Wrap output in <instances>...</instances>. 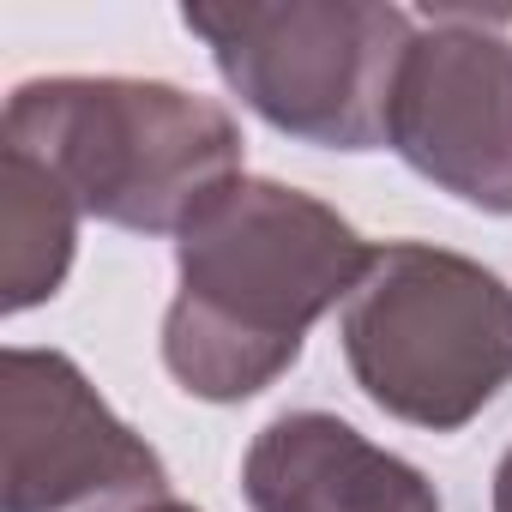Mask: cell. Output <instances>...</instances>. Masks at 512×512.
Instances as JSON below:
<instances>
[{
  "mask_svg": "<svg viewBox=\"0 0 512 512\" xmlns=\"http://www.w3.org/2000/svg\"><path fill=\"white\" fill-rule=\"evenodd\" d=\"M374 247L326 199L235 175L175 229V302L163 314V362L181 392L241 404L266 392L314 320L350 302Z\"/></svg>",
  "mask_w": 512,
  "mask_h": 512,
  "instance_id": "cell-1",
  "label": "cell"
},
{
  "mask_svg": "<svg viewBox=\"0 0 512 512\" xmlns=\"http://www.w3.org/2000/svg\"><path fill=\"white\" fill-rule=\"evenodd\" d=\"M0 151H25L85 217L139 235H175L241 175L235 115L163 79H31L7 103Z\"/></svg>",
  "mask_w": 512,
  "mask_h": 512,
  "instance_id": "cell-2",
  "label": "cell"
},
{
  "mask_svg": "<svg viewBox=\"0 0 512 512\" xmlns=\"http://www.w3.org/2000/svg\"><path fill=\"white\" fill-rule=\"evenodd\" d=\"M338 338L368 404L428 434H458L512 386V290L428 241L374 247Z\"/></svg>",
  "mask_w": 512,
  "mask_h": 512,
  "instance_id": "cell-3",
  "label": "cell"
},
{
  "mask_svg": "<svg viewBox=\"0 0 512 512\" xmlns=\"http://www.w3.org/2000/svg\"><path fill=\"white\" fill-rule=\"evenodd\" d=\"M223 85L278 133L326 151L386 145L398 61L416 13L368 0H223L181 7Z\"/></svg>",
  "mask_w": 512,
  "mask_h": 512,
  "instance_id": "cell-4",
  "label": "cell"
},
{
  "mask_svg": "<svg viewBox=\"0 0 512 512\" xmlns=\"http://www.w3.org/2000/svg\"><path fill=\"white\" fill-rule=\"evenodd\" d=\"M386 145L440 193L512 217V13H416Z\"/></svg>",
  "mask_w": 512,
  "mask_h": 512,
  "instance_id": "cell-5",
  "label": "cell"
},
{
  "mask_svg": "<svg viewBox=\"0 0 512 512\" xmlns=\"http://www.w3.org/2000/svg\"><path fill=\"white\" fill-rule=\"evenodd\" d=\"M169 470L61 350L0 356V506L7 512H145Z\"/></svg>",
  "mask_w": 512,
  "mask_h": 512,
  "instance_id": "cell-6",
  "label": "cell"
},
{
  "mask_svg": "<svg viewBox=\"0 0 512 512\" xmlns=\"http://www.w3.org/2000/svg\"><path fill=\"white\" fill-rule=\"evenodd\" d=\"M253 512H440L434 482L326 410H290L241 458Z\"/></svg>",
  "mask_w": 512,
  "mask_h": 512,
  "instance_id": "cell-7",
  "label": "cell"
},
{
  "mask_svg": "<svg viewBox=\"0 0 512 512\" xmlns=\"http://www.w3.org/2000/svg\"><path fill=\"white\" fill-rule=\"evenodd\" d=\"M79 217L85 211L43 163H31L25 151H0V308L7 314H25L67 284Z\"/></svg>",
  "mask_w": 512,
  "mask_h": 512,
  "instance_id": "cell-8",
  "label": "cell"
},
{
  "mask_svg": "<svg viewBox=\"0 0 512 512\" xmlns=\"http://www.w3.org/2000/svg\"><path fill=\"white\" fill-rule=\"evenodd\" d=\"M494 512H512V452H506L500 470H494Z\"/></svg>",
  "mask_w": 512,
  "mask_h": 512,
  "instance_id": "cell-9",
  "label": "cell"
},
{
  "mask_svg": "<svg viewBox=\"0 0 512 512\" xmlns=\"http://www.w3.org/2000/svg\"><path fill=\"white\" fill-rule=\"evenodd\" d=\"M145 512H199V506H187V500H175V494H169V500H157V506H145Z\"/></svg>",
  "mask_w": 512,
  "mask_h": 512,
  "instance_id": "cell-10",
  "label": "cell"
}]
</instances>
